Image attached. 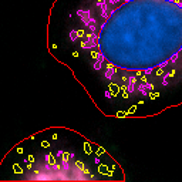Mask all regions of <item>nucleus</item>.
Returning <instances> with one entry per match:
<instances>
[{
  "mask_svg": "<svg viewBox=\"0 0 182 182\" xmlns=\"http://www.w3.org/2000/svg\"><path fill=\"white\" fill-rule=\"evenodd\" d=\"M77 20L57 46L70 53L57 56L86 80L91 97L145 104L182 75V0H80L73 2Z\"/></svg>",
  "mask_w": 182,
  "mask_h": 182,
  "instance_id": "obj_1",
  "label": "nucleus"
}]
</instances>
